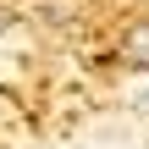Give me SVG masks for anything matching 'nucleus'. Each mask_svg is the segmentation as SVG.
Instances as JSON below:
<instances>
[{
    "mask_svg": "<svg viewBox=\"0 0 149 149\" xmlns=\"http://www.w3.org/2000/svg\"><path fill=\"white\" fill-rule=\"evenodd\" d=\"M0 33H6V11H0Z\"/></svg>",
    "mask_w": 149,
    "mask_h": 149,
    "instance_id": "obj_2",
    "label": "nucleus"
},
{
    "mask_svg": "<svg viewBox=\"0 0 149 149\" xmlns=\"http://www.w3.org/2000/svg\"><path fill=\"white\" fill-rule=\"evenodd\" d=\"M116 61L127 72H149V17H133L116 39Z\"/></svg>",
    "mask_w": 149,
    "mask_h": 149,
    "instance_id": "obj_1",
    "label": "nucleus"
}]
</instances>
